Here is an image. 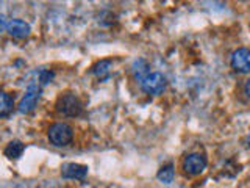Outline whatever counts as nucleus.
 <instances>
[{"mask_svg": "<svg viewBox=\"0 0 250 188\" xmlns=\"http://www.w3.org/2000/svg\"><path fill=\"white\" fill-rule=\"evenodd\" d=\"M88 174V166L80 163H64L61 168V176L64 179H84Z\"/></svg>", "mask_w": 250, "mask_h": 188, "instance_id": "6", "label": "nucleus"}, {"mask_svg": "<svg viewBox=\"0 0 250 188\" xmlns=\"http://www.w3.org/2000/svg\"><path fill=\"white\" fill-rule=\"evenodd\" d=\"M74 138V130L69 124L57 122L49 129V140L55 146H67Z\"/></svg>", "mask_w": 250, "mask_h": 188, "instance_id": "2", "label": "nucleus"}, {"mask_svg": "<svg viewBox=\"0 0 250 188\" xmlns=\"http://www.w3.org/2000/svg\"><path fill=\"white\" fill-rule=\"evenodd\" d=\"M230 65L236 72H241V74L250 72V49H244V47H242V49L234 50L231 53Z\"/></svg>", "mask_w": 250, "mask_h": 188, "instance_id": "5", "label": "nucleus"}, {"mask_svg": "<svg viewBox=\"0 0 250 188\" xmlns=\"http://www.w3.org/2000/svg\"><path fill=\"white\" fill-rule=\"evenodd\" d=\"M23 151H25V144L19 140H13L6 144L5 155L8 157V159H19Z\"/></svg>", "mask_w": 250, "mask_h": 188, "instance_id": "9", "label": "nucleus"}, {"mask_svg": "<svg viewBox=\"0 0 250 188\" xmlns=\"http://www.w3.org/2000/svg\"><path fill=\"white\" fill-rule=\"evenodd\" d=\"M6 31L10 33L13 38H18V39H23V38H27L30 35V25L25 22V21H22V19H13L8 22V25H6Z\"/></svg>", "mask_w": 250, "mask_h": 188, "instance_id": "7", "label": "nucleus"}, {"mask_svg": "<svg viewBox=\"0 0 250 188\" xmlns=\"http://www.w3.org/2000/svg\"><path fill=\"white\" fill-rule=\"evenodd\" d=\"M205 168H207V159L197 152L189 154L183 162V169L189 176H199L205 171Z\"/></svg>", "mask_w": 250, "mask_h": 188, "instance_id": "4", "label": "nucleus"}, {"mask_svg": "<svg viewBox=\"0 0 250 188\" xmlns=\"http://www.w3.org/2000/svg\"><path fill=\"white\" fill-rule=\"evenodd\" d=\"M141 88L150 96H158L166 90V77L160 72H148L141 80Z\"/></svg>", "mask_w": 250, "mask_h": 188, "instance_id": "3", "label": "nucleus"}, {"mask_svg": "<svg viewBox=\"0 0 250 188\" xmlns=\"http://www.w3.org/2000/svg\"><path fill=\"white\" fill-rule=\"evenodd\" d=\"M39 96H41V90H28L25 96L21 99L18 110L21 113H30L38 105Z\"/></svg>", "mask_w": 250, "mask_h": 188, "instance_id": "8", "label": "nucleus"}, {"mask_svg": "<svg viewBox=\"0 0 250 188\" xmlns=\"http://www.w3.org/2000/svg\"><path fill=\"white\" fill-rule=\"evenodd\" d=\"M156 177H158V180H160V182H163V184H170L172 180H174V166H172L170 163L166 164V166H163L158 171Z\"/></svg>", "mask_w": 250, "mask_h": 188, "instance_id": "13", "label": "nucleus"}, {"mask_svg": "<svg viewBox=\"0 0 250 188\" xmlns=\"http://www.w3.org/2000/svg\"><path fill=\"white\" fill-rule=\"evenodd\" d=\"M247 146L250 147V132H249V135H247Z\"/></svg>", "mask_w": 250, "mask_h": 188, "instance_id": "16", "label": "nucleus"}, {"mask_svg": "<svg viewBox=\"0 0 250 188\" xmlns=\"http://www.w3.org/2000/svg\"><path fill=\"white\" fill-rule=\"evenodd\" d=\"M109 69H111V61L109 60H102L99 61L97 65H94L92 68V74L96 75L100 80H105L109 74Z\"/></svg>", "mask_w": 250, "mask_h": 188, "instance_id": "10", "label": "nucleus"}, {"mask_svg": "<svg viewBox=\"0 0 250 188\" xmlns=\"http://www.w3.org/2000/svg\"><path fill=\"white\" fill-rule=\"evenodd\" d=\"M13 110V97L10 94L0 91V118L10 115Z\"/></svg>", "mask_w": 250, "mask_h": 188, "instance_id": "11", "label": "nucleus"}, {"mask_svg": "<svg viewBox=\"0 0 250 188\" xmlns=\"http://www.w3.org/2000/svg\"><path fill=\"white\" fill-rule=\"evenodd\" d=\"M57 110L64 116L69 118H75V116H80L83 112V105L80 99H78L75 94H61L57 100Z\"/></svg>", "mask_w": 250, "mask_h": 188, "instance_id": "1", "label": "nucleus"}, {"mask_svg": "<svg viewBox=\"0 0 250 188\" xmlns=\"http://www.w3.org/2000/svg\"><path fill=\"white\" fill-rule=\"evenodd\" d=\"M6 25H8V22L5 21V16L0 14V33H2L3 30H6Z\"/></svg>", "mask_w": 250, "mask_h": 188, "instance_id": "15", "label": "nucleus"}, {"mask_svg": "<svg viewBox=\"0 0 250 188\" xmlns=\"http://www.w3.org/2000/svg\"><path fill=\"white\" fill-rule=\"evenodd\" d=\"M133 74H135L136 80H143V78L148 74V65L144 61V60H136L133 63Z\"/></svg>", "mask_w": 250, "mask_h": 188, "instance_id": "12", "label": "nucleus"}, {"mask_svg": "<svg viewBox=\"0 0 250 188\" xmlns=\"http://www.w3.org/2000/svg\"><path fill=\"white\" fill-rule=\"evenodd\" d=\"M244 94H246L247 99H250V78H247L246 83H244Z\"/></svg>", "mask_w": 250, "mask_h": 188, "instance_id": "14", "label": "nucleus"}]
</instances>
